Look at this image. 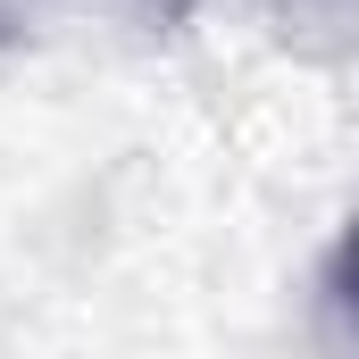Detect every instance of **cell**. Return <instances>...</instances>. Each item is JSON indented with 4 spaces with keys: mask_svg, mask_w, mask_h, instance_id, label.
Returning a JSON list of instances; mask_svg holds the SVG:
<instances>
[{
    "mask_svg": "<svg viewBox=\"0 0 359 359\" xmlns=\"http://www.w3.org/2000/svg\"><path fill=\"white\" fill-rule=\"evenodd\" d=\"M326 292H334V309L359 326V226L343 234V251H334V268H326Z\"/></svg>",
    "mask_w": 359,
    "mask_h": 359,
    "instance_id": "1",
    "label": "cell"
}]
</instances>
